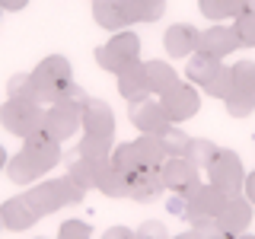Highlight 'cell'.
Masks as SVG:
<instances>
[{"mask_svg": "<svg viewBox=\"0 0 255 239\" xmlns=\"http://www.w3.org/2000/svg\"><path fill=\"white\" fill-rule=\"evenodd\" d=\"M83 195H86V191L80 188L70 175L38 182V185H29V191H26L29 204L35 207L38 217H48V214L61 211V207H67V204H80V201H83Z\"/></svg>", "mask_w": 255, "mask_h": 239, "instance_id": "1", "label": "cell"}, {"mask_svg": "<svg viewBox=\"0 0 255 239\" xmlns=\"http://www.w3.org/2000/svg\"><path fill=\"white\" fill-rule=\"evenodd\" d=\"M140 61V35L131 29H122L109 38L106 45L96 48V64L102 70H112V74H122L128 64Z\"/></svg>", "mask_w": 255, "mask_h": 239, "instance_id": "2", "label": "cell"}, {"mask_svg": "<svg viewBox=\"0 0 255 239\" xmlns=\"http://www.w3.org/2000/svg\"><path fill=\"white\" fill-rule=\"evenodd\" d=\"M0 124L10 134L26 140L29 134L42 131L45 127V109L38 102H22V99H6L0 106Z\"/></svg>", "mask_w": 255, "mask_h": 239, "instance_id": "3", "label": "cell"}, {"mask_svg": "<svg viewBox=\"0 0 255 239\" xmlns=\"http://www.w3.org/2000/svg\"><path fill=\"white\" fill-rule=\"evenodd\" d=\"M207 179L211 185H217L223 195H243V182H246V169H243V159H239L233 150H217V156L211 159L207 166Z\"/></svg>", "mask_w": 255, "mask_h": 239, "instance_id": "4", "label": "cell"}, {"mask_svg": "<svg viewBox=\"0 0 255 239\" xmlns=\"http://www.w3.org/2000/svg\"><path fill=\"white\" fill-rule=\"evenodd\" d=\"M29 77H32V83H35L38 96H42V102H51L54 93H58L64 83H70L74 70H70V61L64 58V54H51V58L38 61Z\"/></svg>", "mask_w": 255, "mask_h": 239, "instance_id": "5", "label": "cell"}, {"mask_svg": "<svg viewBox=\"0 0 255 239\" xmlns=\"http://www.w3.org/2000/svg\"><path fill=\"white\" fill-rule=\"evenodd\" d=\"M19 153L26 156L42 175H45V172H51L54 166H58L61 159H64L61 140H54L51 134L45 131V127H42V131H35V134H29V137L22 140V150H19Z\"/></svg>", "mask_w": 255, "mask_h": 239, "instance_id": "6", "label": "cell"}, {"mask_svg": "<svg viewBox=\"0 0 255 239\" xmlns=\"http://www.w3.org/2000/svg\"><path fill=\"white\" fill-rule=\"evenodd\" d=\"M159 106H163V112L169 115L172 124H182V121H188V118L198 115L201 96H198V90L191 83H175L169 93L159 96Z\"/></svg>", "mask_w": 255, "mask_h": 239, "instance_id": "7", "label": "cell"}, {"mask_svg": "<svg viewBox=\"0 0 255 239\" xmlns=\"http://www.w3.org/2000/svg\"><path fill=\"white\" fill-rule=\"evenodd\" d=\"M159 172H163V185L172 191V195H188L191 188L198 185V166L191 163L188 156H166V163L159 166Z\"/></svg>", "mask_w": 255, "mask_h": 239, "instance_id": "8", "label": "cell"}, {"mask_svg": "<svg viewBox=\"0 0 255 239\" xmlns=\"http://www.w3.org/2000/svg\"><path fill=\"white\" fill-rule=\"evenodd\" d=\"M249 223H252V204H249V198H246V195L227 198L223 211L214 217V227L223 230V233H230V236L246 233V230H249Z\"/></svg>", "mask_w": 255, "mask_h": 239, "instance_id": "9", "label": "cell"}, {"mask_svg": "<svg viewBox=\"0 0 255 239\" xmlns=\"http://www.w3.org/2000/svg\"><path fill=\"white\" fill-rule=\"evenodd\" d=\"M131 124L137 127L140 134H159L163 127H169V115L163 112L159 99L153 102V96H143V99L131 102Z\"/></svg>", "mask_w": 255, "mask_h": 239, "instance_id": "10", "label": "cell"}, {"mask_svg": "<svg viewBox=\"0 0 255 239\" xmlns=\"http://www.w3.org/2000/svg\"><path fill=\"white\" fill-rule=\"evenodd\" d=\"M80 127L83 134H96V137H115V112L106 99H90L80 115Z\"/></svg>", "mask_w": 255, "mask_h": 239, "instance_id": "11", "label": "cell"}, {"mask_svg": "<svg viewBox=\"0 0 255 239\" xmlns=\"http://www.w3.org/2000/svg\"><path fill=\"white\" fill-rule=\"evenodd\" d=\"M163 191L166 185L159 166H143V169L128 175V198H134V201H156Z\"/></svg>", "mask_w": 255, "mask_h": 239, "instance_id": "12", "label": "cell"}, {"mask_svg": "<svg viewBox=\"0 0 255 239\" xmlns=\"http://www.w3.org/2000/svg\"><path fill=\"white\" fill-rule=\"evenodd\" d=\"M0 220H3V230H10V233H22V230L35 227V220H42L35 214V207L29 204L26 195H16L10 201L0 204Z\"/></svg>", "mask_w": 255, "mask_h": 239, "instance_id": "13", "label": "cell"}, {"mask_svg": "<svg viewBox=\"0 0 255 239\" xmlns=\"http://www.w3.org/2000/svg\"><path fill=\"white\" fill-rule=\"evenodd\" d=\"M236 48H239V38H236L233 26H207L201 32V38H198V51L211 54V58H217V61H223L230 51H236Z\"/></svg>", "mask_w": 255, "mask_h": 239, "instance_id": "14", "label": "cell"}, {"mask_svg": "<svg viewBox=\"0 0 255 239\" xmlns=\"http://www.w3.org/2000/svg\"><path fill=\"white\" fill-rule=\"evenodd\" d=\"M198 38H201V32L191 26V22H175V26L166 29L163 48H166L169 58H191L198 51Z\"/></svg>", "mask_w": 255, "mask_h": 239, "instance_id": "15", "label": "cell"}, {"mask_svg": "<svg viewBox=\"0 0 255 239\" xmlns=\"http://www.w3.org/2000/svg\"><path fill=\"white\" fill-rule=\"evenodd\" d=\"M77 127H80V115H77V112L61 109V106L45 109V131L51 134L54 140H67V137H74Z\"/></svg>", "mask_w": 255, "mask_h": 239, "instance_id": "16", "label": "cell"}, {"mask_svg": "<svg viewBox=\"0 0 255 239\" xmlns=\"http://www.w3.org/2000/svg\"><path fill=\"white\" fill-rule=\"evenodd\" d=\"M143 77H147V93L163 96L179 83V74L172 70V64L166 61H143Z\"/></svg>", "mask_w": 255, "mask_h": 239, "instance_id": "17", "label": "cell"}, {"mask_svg": "<svg viewBox=\"0 0 255 239\" xmlns=\"http://www.w3.org/2000/svg\"><path fill=\"white\" fill-rule=\"evenodd\" d=\"M115 77H118V93H122V99L137 102L143 96H150L147 93V77H143V61L128 64L122 74H115Z\"/></svg>", "mask_w": 255, "mask_h": 239, "instance_id": "18", "label": "cell"}, {"mask_svg": "<svg viewBox=\"0 0 255 239\" xmlns=\"http://www.w3.org/2000/svg\"><path fill=\"white\" fill-rule=\"evenodd\" d=\"M93 19H96V26H102L109 32L128 29L125 0H93Z\"/></svg>", "mask_w": 255, "mask_h": 239, "instance_id": "19", "label": "cell"}, {"mask_svg": "<svg viewBox=\"0 0 255 239\" xmlns=\"http://www.w3.org/2000/svg\"><path fill=\"white\" fill-rule=\"evenodd\" d=\"M112 166H115L118 172L125 175H131V172H137L147 166V156H143V150H140V143L137 140H125V143H118V147H112Z\"/></svg>", "mask_w": 255, "mask_h": 239, "instance_id": "20", "label": "cell"}, {"mask_svg": "<svg viewBox=\"0 0 255 239\" xmlns=\"http://www.w3.org/2000/svg\"><path fill=\"white\" fill-rule=\"evenodd\" d=\"M220 70H223V61L211 58V54H201V51H195L185 64V77H188L191 86H207Z\"/></svg>", "mask_w": 255, "mask_h": 239, "instance_id": "21", "label": "cell"}, {"mask_svg": "<svg viewBox=\"0 0 255 239\" xmlns=\"http://www.w3.org/2000/svg\"><path fill=\"white\" fill-rule=\"evenodd\" d=\"M255 0H198V10H201V16H207V19L220 22V19H236L239 13L252 10Z\"/></svg>", "mask_w": 255, "mask_h": 239, "instance_id": "22", "label": "cell"}, {"mask_svg": "<svg viewBox=\"0 0 255 239\" xmlns=\"http://www.w3.org/2000/svg\"><path fill=\"white\" fill-rule=\"evenodd\" d=\"M106 163H109V159H106ZM99 166H102V163L80 156L77 150L67 156V175H70V179H74L83 191H86V188H96V172H99Z\"/></svg>", "mask_w": 255, "mask_h": 239, "instance_id": "23", "label": "cell"}, {"mask_svg": "<svg viewBox=\"0 0 255 239\" xmlns=\"http://www.w3.org/2000/svg\"><path fill=\"white\" fill-rule=\"evenodd\" d=\"M166 13V0H125L128 26L134 22H156Z\"/></svg>", "mask_w": 255, "mask_h": 239, "instance_id": "24", "label": "cell"}, {"mask_svg": "<svg viewBox=\"0 0 255 239\" xmlns=\"http://www.w3.org/2000/svg\"><path fill=\"white\" fill-rule=\"evenodd\" d=\"M96 188L109 198H128V179L112 166V159L99 166V172H96Z\"/></svg>", "mask_w": 255, "mask_h": 239, "instance_id": "25", "label": "cell"}, {"mask_svg": "<svg viewBox=\"0 0 255 239\" xmlns=\"http://www.w3.org/2000/svg\"><path fill=\"white\" fill-rule=\"evenodd\" d=\"M86 102H90V96H86V90L80 83H64L58 93H54V99H51V106H61V109H70V112H77V115H83V109H86Z\"/></svg>", "mask_w": 255, "mask_h": 239, "instance_id": "26", "label": "cell"}, {"mask_svg": "<svg viewBox=\"0 0 255 239\" xmlns=\"http://www.w3.org/2000/svg\"><path fill=\"white\" fill-rule=\"evenodd\" d=\"M77 153L86 159H96V163H106L112 156V137H96V134H83L77 143Z\"/></svg>", "mask_w": 255, "mask_h": 239, "instance_id": "27", "label": "cell"}, {"mask_svg": "<svg viewBox=\"0 0 255 239\" xmlns=\"http://www.w3.org/2000/svg\"><path fill=\"white\" fill-rule=\"evenodd\" d=\"M6 175H10V182H16V185H35V179H42V172H38L22 153L10 156V163H6Z\"/></svg>", "mask_w": 255, "mask_h": 239, "instance_id": "28", "label": "cell"}, {"mask_svg": "<svg viewBox=\"0 0 255 239\" xmlns=\"http://www.w3.org/2000/svg\"><path fill=\"white\" fill-rule=\"evenodd\" d=\"M159 137V147L166 150V156H185V150H188V134L182 131V127H175V124H169V127H163V131L156 134Z\"/></svg>", "mask_w": 255, "mask_h": 239, "instance_id": "29", "label": "cell"}, {"mask_svg": "<svg viewBox=\"0 0 255 239\" xmlns=\"http://www.w3.org/2000/svg\"><path fill=\"white\" fill-rule=\"evenodd\" d=\"M217 143L214 140H204V137H191L188 140V150H185V156L191 159V163L198 166V169H207V166H211V159L217 156Z\"/></svg>", "mask_w": 255, "mask_h": 239, "instance_id": "30", "label": "cell"}, {"mask_svg": "<svg viewBox=\"0 0 255 239\" xmlns=\"http://www.w3.org/2000/svg\"><path fill=\"white\" fill-rule=\"evenodd\" d=\"M6 96H10V99L38 102V106H42V96H38V90H35V83H32L29 74H16V77H10V83H6Z\"/></svg>", "mask_w": 255, "mask_h": 239, "instance_id": "31", "label": "cell"}, {"mask_svg": "<svg viewBox=\"0 0 255 239\" xmlns=\"http://www.w3.org/2000/svg\"><path fill=\"white\" fill-rule=\"evenodd\" d=\"M230 77H233V90L255 96V61H236L230 67Z\"/></svg>", "mask_w": 255, "mask_h": 239, "instance_id": "32", "label": "cell"}, {"mask_svg": "<svg viewBox=\"0 0 255 239\" xmlns=\"http://www.w3.org/2000/svg\"><path fill=\"white\" fill-rule=\"evenodd\" d=\"M233 32L239 38V48H255V6L236 16V19H233Z\"/></svg>", "mask_w": 255, "mask_h": 239, "instance_id": "33", "label": "cell"}, {"mask_svg": "<svg viewBox=\"0 0 255 239\" xmlns=\"http://www.w3.org/2000/svg\"><path fill=\"white\" fill-rule=\"evenodd\" d=\"M223 106H227L230 118H249L252 112H255V96L239 93V90H230V96L223 99Z\"/></svg>", "mask_w": 255, "mask_h": 239, "instance_id": "34", "label": "cell"}, {"mask_svg": "<svg viewBox=\"0 0 255 239\" xmlns=\"http://www.w3.org/2000/svg\"><path fill=\"white\" fill-rule=\"evenodd\" d=\"M230 90H233V77H230V67H223L220 74L204 86V93H207V96H214V99H227Z\"/></svg>", "mask_w": 255, "mask_h": 239, "instance_id": "35", "label": "cell"}, {"mask_svg": "<svg viewBox=\"0 0 255 239\" xmlns=\"http://www.w3.org/2000/svg\"><path fill=\"white\" fill-rule=\"evenodd\" d=\"M58 239H93V230L83 220H67V223H61Z\"/></svg>", "mask_w": 255, "mask_h": 239, "instance_id": "36", "label": "cell"}, {"mask_svg": "<svg viewBox=\"0 0 255 239\" xmlns=\"http://www.w3.org/2000/svg\"><path fill=\"white\" fill-rule=\"evenodd\" d=\"M134 239H169V230H166L159 220H147L137 233H134Z\"/></svg>", "mask_w": 255, "mask_h": 239, "instance_id": "37", "label": "cell"}, {"mask_svg": "<svg viewBox=\"0 0 255 239\" xmlns=\"http://www.w3.org/2000/svg\"><path fill=\"white\" fill-rule=\"evenodd\" d=\"M102 239H134V230H128V227H112L102 233Z\"/></svg>", "mask_w": 255, "mask_h": 239, "instance_id": "38", "label": "cell"}, {"mask_svg": "<svg viewBox=\"0 0 255 239\" xmlns=\"http://www.w3.org/2000/svg\"><path fill=\"white\" fill-rule=\"evenodd\" d=\"M243 195L249 198V204L255 207V169H252V172H246V182H243Z\"/></svg>", "mask_w": 255, "mask_h": 239, "instance_id": "39", "label": "cell"}, {"mask_svg": "<svg viewBox=\"0 0 255 239\" xmlns=\"http://www.w3.org/2000/svg\"><path fill=\"white\" fill-rule=\"evenodd\" d=\"M166 207H169V214H175V217H185V198L182 195H172Z\"/></svg>", "mask_w": 255, "mask_h": 239, "instance_id": "40", "label": "cell"}, {"mask_svg": "<svg viewBox=\"0 0 255 239\" xmlns=\"http://www.w3.org/2000/svg\"><path fill=\"white\" fill-rule=\"evenodd\" d=\"M29 0H0V10H26Z\"/></svg>", "mask_w": 255, "mask_h": 239, "instance_id": "41", "label": "cell"}, {"mask_svg": "<svg viewBox=\"0 0 255 239\" xmlns=\"http://www.w3.org/2000/svg\"><path fill=\"white\" fill-rule=\"evenodd\" d=\"M204 239H233V236H230V233H223V230H217V227H211V230H207V233H201Z\"/></svg>", "mask_w": 255, "mask_h": 239, "instance_id": "42", "label": "cell"}, {"mask_svg": "<svg viewBox=\"0 0 255 239\" xmlns=\"http://www.w3.org/2000/svg\"><path fill=\"white\" fill-rule=\"evenodd\" d=\"M172 239V236H169ZM175 239H204L201 233H198V230H188V233H179V236H175Z\"/></svg>", "mask_w": 255, "mask_h": 239, "instance_id": "43", "label": "cell"}, {"mask_svg": "<svg viewBox=\"0 0 255 239\" xmlns=\"http://www.w3.org/2000/svg\"><path fill=\"white\" fill-rule=\"evenodd\" d=\"M6 163H10V156H6V150H3V143H0V169H6Z\"/></svg>", "mask_w": 255, "mask_h": 239, "instance_id": "44", "label": "cell"}, {"mask_svg": "<svg viewBox=\"0 0 255 239\" xmlns=\"http://www.w3.org/2000/svg\"><path fill=\"white\" fill-rule=\"evenodd\" d=\"M233 239H255V233H239V236H233Z\"/></svg>", "mask_w": 255, "mask_h": 239, "instance_id": "45", "label": "cell"}, {"mask_svg": "<svg viewBox=\"0 0 255 239\" xmlns=\"http://www.w3.org/2000/svg\"><path fill=\"white\" fill-rule=\"evenodd\" d=\"M35 239H45V236H35Z\"/></svg>", "mask_w": 255, "mask_h": 239, "instance_id": "46", "label": "cell"}, {"mask_svg": "<svg viewBox=\"0 0 255 239\" xmlns=\"http://www.w3.org/2000/svg\"><path fill=\"white\" fill-rule=\"evenodd\" d=\"M0 227H3V220H0Z\"/></svg>", "mask_w": 255, "mask_h": 239, "instance_id": "47", "label": "cell"}]
</instances>
